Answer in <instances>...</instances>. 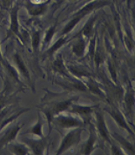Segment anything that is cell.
<instances>
[{
  "label": "cell",
  "mask_w": 135,
  "mask_h": 155,
  "mask_svg": "<svg viewBox=\"0 0 135 155\" xmlns=\"http://www.w3.org/2000/svg\"><path fill=\"white\" fill-rule=\"evenodd\" d=\"M80 134H81V131L79 129L75 130V131H71L67 134L63 140V142L60 146L59 150L58 151V154H61L65 150L71 147V146L77 144L80 140Z\"/></svg>",
  "instance_id": "6da1fadb"
},
{
  "label": "cell",
  "mask_w": 135,
  "mask_h": 155,
  "mask_svg": "<svg viewBox=\"0 0 135 155\" xmlns=\"http://www.w3.org/2000/svg\"><path fill=\"white\" fill-rule=\"evenodd\" d=\"M20 128H21V127H12V128H11V129H9L6 132V134H5L1 138V140H0V147H2L5 144H7L8 142L13 140L17 134L20 130Z\"/></svg>",
  "instance_id": "7a4b0ae2"
},
{
  "label": "cell",
  "mask_w": 135,
  "mask_h": 155,
  "mask_svg": "<svg viewBox=\"0 0 135 155\" xmlns=\"http://www.w3.org/2000/svg\"><path fill=\"white\" fill-rule=\"evenodd\" d=\"M57 123L61 127H78L81 125L80 121L71 117H59L58 119H57Z\"/></svg>",
  "instance_id": "3957f363"
},
{
  "label": "cell",
  "mask_w": 135,
  "mask_h": 155,
  "mask_svg": "<svg viewBox=\"0 0 135 155\" xmlns=\"http://www.w3.org/2000/svg\"><path fill=\"white\" fill-rule=\"evenodd\" d=\"M25 142L26 144H28L32 148L33 150V153L35 154H42L43 151L45 147V140H29L26 139L25 140Z\"/></svg>",
  "instance_id": "277c9868"
},
{
  "label": "cell",
  "mask_w": 135,
  "mask_h": 155,
  "mask_svg": "<svg viewBox=\"0 0 135 155\" xmlns=\"http://www.w3.org/2000/svg\"><path fill=\"white\" fill-rule=\"evenodd\" d=\"M108 113H110V114L113 116V118H114V120L117 121V123L121 127H123V128H125L126 130H127L128 132H130L131 134H133V132H132V130L130 129V127H128L127 124V122L125 121L124 120V118L122 117V115H121L120 113H119L117 110L115 111V110H113V111H109Z\"/></svg>",
  "instance_id": "5b68a950"
},
{
  "label": "cell",
  "mask_w": 135,
  "mask_h": 155,
  "mask_svg": "<svg viewBox=\"0 0 135 155\" xmlns=\"http://www.w3.org/2000/svg\"><path fill=\"white\" fill-rule=\"evenodd\" d=\"M98 128H99V131H100V135L107 141L109 140V137H108V133H107V127H106V124H105V120L103 116L98 113Z\"/></svg>",
  "instance_id": "8992f818"
},
{
  "label": "cell",
  "mask_w": 135,
  "mask_h": 155,
  "mask_svg": "<svg viewBox=\"0 0 135 155\" xmlns=\"http://www.w3.org/2000/svg\"><path fill=\"white\" fill-rule=\"evenodd\" d=\"M74 100V99H68V100H65V101H62V102H59V103H57L53 106V108L51 110V113L53 114L54 113H59V112H62V111H64L66 110L69 106L71 105V102Z\"/></svg>",
  "instance_id": "52a82bcc"
},
{
  "label": "cell",
  "mask_w": 135,
  "mask_h": 155,
  "mask_svg": "<svg viewBox=\"0 0 135 155\" xmlns=\"http://www.w3.org/2000/svg\"><path fill=\"white\" fill-rule=\"evenodd\" d=\"M27 9L31 14L37 16L44 13L46 8L44 5H28Z\"/></svg>",
  "instance_id": "ba28073f"
},
{
  "label": "cell",
  "mask_w": 135,
  "mask_h": 155,
  "mask_svg": "<svg viewBox=\"0 0 135 155\" xmlns=\"http://www.w3.org/2000/svg\"><path fill=\"white\" fill-rule=\"evenodd\" d=\"M14 60L15 62L17 63L18 66V69L20 70V71L22 72V74L25 76V78H29V71L27 70V68L25 67V64H24V61L22 59V58L20 57V55L18 54H15L14 55Z\"/></svg>",
  "instance_id": "9c48e42d"
},
{
  "label": "cell",
  "mask_w": 135,
  "mask_h": 155,
  "mask_svg": "<svg viewBox=\"0 0 135 155\" xmlns=\"http://www.w3.org/2000/svg\"><path fill=\"white\" fill-rule=\"evenodd\" d=\"M11 20H12V25H11V31H13L14 33H18V7L14 8L12 11L11 14Z\"/></svg>",
  "instance_id": "30bf717a"
},
{
  "label": "cell",
  "mask_w": 135,
  "mask_h": 155,
  "mask_svg": "<svg viewBox=\"0 0 135 155\" xmlns=\"http://www.w3.org/2000/svg\"><path fill=\"white\" fill-rule=\"evenodd\" d=\"M113 135H114V137H115V138L117 139V140L119 141L121 145H123V147L126 148L129 153H131V154H134L135 150L133 145H131V144L126 140L124 138H122V137H120V136L118 135V134H113Z\"/></svg>",
  "instance_id": "8fae6325"
},
{
  "label": "cell",
  "mask_w": 135,
  "mask_h": 155,
  "mask_svg": "<svg viewBox=\"0 0 135 155\" xmlns=\"http://www.w3.org/2000/svg\"><path fill=\"white\" fill-rule=\"evenodd\" d=\"M85 42L82 39H79L78 42L73 45L72 51L77 56H82L84 53V51H85Z\"/></svg>",
  "instance_id": "7c38bea8"
},
{
  "label": "cell",
  "mask_w": 135,
  "mask_h": 155,
  "mask_svg": "<svg viewBox=\"0 0 135 155\" xmlns=\"http://www.w3.org/2000/svg\"><path fill=\"white\" fill-rule=\"evenodd\" d=\"M52 67H53V69L56 71H58V72L64 73V65L62 57L59 56L57 59L53 62Z\"/></svg>",
  "instance_id": "4fadbf2b"
},
{
  "label": "cell",
  "mask_w": 135,
  "mask_h": 155,
  "mask_svg": "<svg viewBox=\"0 0 135 155\" xmlns=\"http://www.w3.org/2000/svg\"><path fill=\"white\" fill-rule=\"evenodd\" d=\"M83 18V16L82 15H79V14H77V16H76V18H74L73 19H71V21L69 22V24L64 27V31H63V32L64 33H67V32H69L70 31H71V29L73 28L78 23V21L81 19Z\"/></svg>",
  "instance_id": "5bb4252c"
},
{
  "label": "cell",
  "mask_w": 135,
  "mask_h": 155,
  "mask_svg": "<svg viewBox=\"0 0 135 155\" xmlns=\"http://www.w3.org/2000/svg\"><path fill=\"white\" fill-rule=\"evenodd\" d=\"M125 102H126V105H127V108L128 111L131 110L132 106H133L134 104V96H133V92H128L125 97Z\"/></svg>",
  "instance_id": "9a60e30c"
},
{
  "label": "cell",
  "mask_w": 135,
  "mask_h": 155,
  "mask_svg": "<svg viewBox=\"0 0 135 155\" xmlns=\"http://www.w3.org/2000/svg\"><path fill=\"white\" fill-rule=\"evenodd\" d=\"M10 150H11L12 153H14L15 154H18V155L27 154V150L24 147H22V146H18V145L11 146Z\"/></svg>",
  "instance_id": "2e32d148"
},
{
  "label": "cell",
  "mask_w": 135,
  "mask_h": 155,
  "mask_svg": "<svg viewBox=\"0 0 135 155\" xmlns=\"http://www.w3.org/2000/svg\"><path fill=\"white\" fill-rule=\"evenodd\" d=\"M73 113H80V114H83V115H85V114H88L92 112V109L90 107H85V106H74L72 110H71Z\"/></svg>",
  "instance_id": "e0dca14e"
},
{
  "label": "cell",
  "mask_w": 135,
  "mask_h": 155,
  "mask_svg": "<svg viewBox=\"0 0 135 155\" xmlns=\"http://www.w3.org/2000/svg\"><path fill=\"white\" fill-rule=\"evenodd\" d=\"M94 142H95V137L93 136V134H90V137H89V140L86 143V146L85 147V154H89L93 148V145H94Z\"/></svg>",
  "instance_id": "ac0fdd59"
},
{
  "label": "cell",
  "mask_w": 135,
  "mask_h": 155,
  "mask_svg": "<svg viewBox=\"0 0 135 155\" xmlns=\"http://www.w3.org/2000/svg\"><path fill=\"white\" fill-rule=\"evenodd\" d=\"M69 69L71 71V72L76 75L77 77H85V76H89V74L85 71V70H82V69H78L77 67H73V66H70Z\"/></svg>",
  "instance_id": "d6986e66"
},
{
  "label": "cell",
  "mask_w": 135,
  "mask_h": 155,
  "mask_svg": "<svg viewBox=\"0 0 135 155\" xmlns=\"http://www.w3.org/2000/svg\"><path fill=\"white\" fill-rule=\"evenodd\" d=\"M94 20H95V18H92L90 21L85 25V26L84 27V30H83V33H84L85 36L91 35V33H92V31H93V26Z\"/></svg>",
  "instance_id": "ffe728a7"
},
{
  "label": "cell",
  "mask_w": 135,
  "mask_h": 155,
  "mask_svg": "<svg viewBox=\"0 0 135 155\" xmlns=\"http://www.w3.org/2000/svg\"><path fill=\"white\" fill-rule=\"evenodd\" d=\"M89 90L91 91V92H94L95 94H98V95H100V96H102L103 94H102V92H100V88H99V86L97 85V84L95 83V82H93L92 79H90V81H89Z\"/></svg>",
  "instance_id": "44dd1931"
},
{
  "label": "cell",
  "mask_w": 135,
  "mask_h": 155,
  "mask_svg": "<svg viewBox=\"0 0 135 155\" xmlns=\"http://www.w3.org/2000/svg\"><path fill=\"white\" fill-rule=\"evenodd\" d=\"M94 61L97 64V66H99L100 64L104 61V54L100 49L97 50V51L95 52V57H94Z\"/></svg>",
  "instance_id": "7402d4cb"
},
{
  "label": "cell",
  "mask_w": 135,
  "mask_h": 155,
  "mask_svg": "<svg viewBox=\"0 0 135 155\" xmlns=\"http://www.w3.org/2000/svg\"><path fill=\"white\" fill-rule=\"evenodd\" d=\"M31 132L32 134H35L37 135L42 136V123H41V121H38V124L36 125L35 127H33V128H31Z\"/></svg>",
  "instance_id": "603a6c76"
},
{
  "label": "cell",
  "mask_w": 135,
  "mask_h": 155,
  "mask_svg": "<svg viewBox=\"0 0 135 155\" xmlns=\"http://www.w3.org/2000/svg\"><path fill=\"white\" fill-rule=\"evenodd\" d=\"M40 41V33L39 32H35L34 35L32 37V45L34 47V49H37Z\"/></svg>",
  "instance_id": "cb8c5ba5"
},
{
  "label": "cell",
  "mask_w": 135,
  "mask_h": 155,
  "mask_svg": "<svg viewBox=\"0 0 135 155\" xmlns=\"http://www.w3.org/2000/svg\"><path fill=\"white\" fill-rule=\"evenodd\" d=\"M64 38H60V39H59V40H58L57 42H56V44H55V45H53L51 48V50L49 51V52H50V53L54 52V51H56L58 48H59V47H60V46H61V45L64 44Z\"/></svg>",
  "instance_id": "d4e9b609"
},
{
  "label": "cell",
  "mask_w": 135,
  "mask_h": 155,
  "mask_svg": "<svg viewBox=\"0 0 135 155\" xmlns=\"http://www.w3.org/2000/svg\"><path fill=\"white\" fill-rule=\"evenodd\" d=\"M5 66H6V68H7L8 71L10 72V74L12 75V77H13L15 79H17L18 80V75H17V72L15 71V70L11 66V65H9L8 64L5 63Z\"/></svg>",
  "instance_id": "484cf974"
},
{
  "label": "cell",
  "mask_w": 135,
  "mask_h": 155,
  "mask_svg": "<svg viewBox=\"0 0 135 155\" xmlns=\"http://www.w3.org/2000/svg\"><path fill=\"white\" fill-rule=\"evenodd\" d=\"M73 86H74L75 89H77L78 91L85 92L87 90V87L84 84H82V83H75V84H73Z\"/></svg>",
  "instance_id": "4316f807"
},
{
  "label": "cell",
  "mask_w": 135,
  "mask_h": 155,
  "mask_svg": "<svg viewBox=\"0 0 135 155\" xmlns=\"http://www.w3.org/2000/svg\"><path fill=\"white\" fill-rule=\"evenodd\" d=\"M54 31H55V28H54V27H51V28L48 31L47 35H46V37H45V42L46 43L50 42V40L51 39L52 36H53V34H54Z\"/></svg>",
  "instance_id": "83f0119b"
},
{
  "label": "cell",
  "mask_w": 135,
  "mask_h": 155,
  "mask_svg": "<svg viewBox=\"0 0 135 155\" xmlns=\"http://www.w3.org/2000/svg\"><path fill=\"white\" fill-rule=\"evenodd\" d=\"M1 5L4 8H9L12 5V0H0Z\"/></svg>",
  "instance_id": "f1b7e54d"
},
{
  "label": "cell",
  "mask_w": 135,
  "mask_h": 155,
  "mask_svg": "<svg viewBox=\"0 0 135 155\" xmlns=\"http://www.w3.org/2000/svg\"><path fill=\"white\" fill-rule=\"evenodd\" d=\"M126 45H127V48L129 50H132L133 48V40L129 38V37H126Z\"/></svg>",
  "instance_id": "f546056e"
},
{
  "label": "cell",
  "mask_w": 135,
  "mask_h": 155,
  "mask_svg": "<svg viewBox=\"0 0 135 155\" xmlns=\"http://www.w3.org/2000/svg\"><path fill=\"white\" fill-rule=\"evenodd\" d=\"M108 66H109V70H110L112 75H113V78H114V79L115 80V79H116V73H115V71H114V66L112 64H109Z\"/></svg>",
  "instance_id": "4dcf8cb0"
},
{
  "label": "cell",
  "mask_w": 135,
  "mask_h": 155,
  "mask_svg": "<svg viewBox=\"0 0 135 155\" xmlns=\"http://www.w3.org/2000/svg\"><path fill=\"white\" fill-rule=\"evenodd\" d=\"M112 153H113L114 154H122L120 150H119L115 146H113V147H112Z\"/></svg>",
  "instance_id": "1f68e13d"
},
{
  "label": "cell",
  "mask_w": 135,
  "mask_h": 155,
  "mask_svg": "<svg viewBox=\"0 0 135 155\" xmlns=\"http://www.w3.org/2000/svg\"><path fill=\"white\" fill-rule=\"evenodd\" d=\"M23 39H24V41H28L29 40V35H28V32L27 31H23Z\"/></svg>",
  "instance_id": "d6a6232c"
},
{
  "label": "cell",
  "mask_w": 135,
  "mask_h": 155,
  "mask_svg": "<svg viewBox=\"0 0 135 155\" xmlns=\"http://www.w3.org/2000/svg\"><path fill=\"white\" fill-rule=\"evenodd\" d=\"M0 61H2V57H1V53H0Z\"/></svg>",
  "instance_id": "836d02e7"
},
{
  "label": "cell",
  "mask_w": 135,
  "mask_h": 155,
  "mask_svg": "<svg viewBox=\"0 0 135 155\" xmlns=\"http://www.w3.org/2000/svg\"><path fill=\"white\" fill-rule=\"evenodd\" d=\"M123 1H124V0H123Z\"/></svg>",
  "instance_id": "e575fe53"
}]
</instances>
